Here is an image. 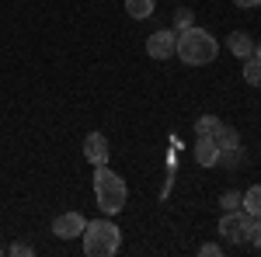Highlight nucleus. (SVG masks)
Segmentation results:
<instances>
[{
  "label": "nucleus",
  "mask_w": 261,
  "mask_h": 257,
  "mask_svg": "<svg viewBox=\"0 0 261 257\" xmlns=\"http://www.w3.org/2000/svg\"><path fill=\"white\" fill-rule=\"evenodd\" d=\"M195 163H199V167H216V163H220V146H216L213 136L195 139Z\"/></svg>",
  "instance_id": "obj_9"
},
{
  "label": "nucleus",
  "mask_w": 261,
  "mask_h": 257,
  "mask_svg": "<svg viewBox=\"0 0 261 257\" xmlns=\"http://www.w3.org/2000/svg\"><path fill=\"white\" fill-rule=\"evenodd\" d=\"M213 139H216V146H220V160L223 163H237V160H241V136H237L233 125L220 122V129L213 132Z\"/></svg>",
  "instance_id": "obj_5"
},
{
  "label": "nucleus",
  "mask_w": 261,
  "mask_h": 257,
  "mask_svg": "<svg viewBox=\"0 0 261 257\" xmlns=\"http://www.w3.org/2000/svg\"><path fill=\"white\" fill-rule=\"evenodd\" d=\"M233 4H237V7H244V11H251V7H258L261 0H233Z\"/></svg>",
  "instance_id": "obj_20"
},
{
  "label": "nucleus",
  "mask_w": 261,
  "mask_h": 257,
  "mask_svg": "<svg viewBox=\"0 0 261 257\" xmlns=\"http://www.w3.org/2000/svg\"><path fill=\"white\" fill-rule=\"evenodd\" d=\"M244 83H251V87H261V60L258 56H247L244 60Z\"/></svg>",
  "instance_id": "obj_13"
},
{
  "label": "nucleus",
  "mask_w": 261,
  "mask_h": 257,
  "mask_svg": "<svg viewBox=\"0 0 261 257\" xmlns=\"http://www.w3.org/2000/svg\"><path fill=\"white\" fill-rule=\"evenodd\" d=\"M199 254H202V257H220V254H223V247H220V243H202Z\"/></svg>",
  "instance_id": "obj_19"
},
{
  "label": "nucleus",
  "mask_w": 261,
  "mask_h": 257,
  "mask_svg": "<svg viewBox=\"0 0 261 257\" xmlns=\"http://www.w3.org/2000/svg\"><path fill=\"white\" fill-rule=\"evenodd\" d=\"M226 49H230L237 60H247V56H254V39H251L247 32H233V35L226 39Z\"/></svg>",
  "instance_id": "obj_10"
},
{
  "label": "nucleus",
  "mask_w": 261,
  "mask_h": 257,
  "mask_svg": "<svg viewBox=\"0 0 261 257\" xmlns=\"http://www.w3.org/2000/svg\"><path fill=\"white\" fill-rule=\"evenodd\" d=\"M84 157L91 160L94 167H101V163H108V157H112V146H108V136H105V132H91V136L84 139Z\"/></svg>",
  "instance_id": "obj_8"
},
{
  "label": "nucleus",
  "mask_w": 261,
  "mask_h": 257,
  "mask_svg": "<svg viewBox=\"0 0 261 257\" xmlns=\"http://www.w3.org/2000/svg\"><path fill=\"white\" fill-rule=\"evenodd\" d=\"M125 198H129L125 181L108 163H101L98 170H94V202H98V209L105 216H119L122 209H125Z\"/></svg>",
  "instance_id": "obj_2"
},
{
  "label": "nucleus",
  "mask_w": 261,
  "mask_h": 257,
  "mask_svg": "<svg viewBox=\"0 0 261 257\" xmlns=\"http://www.w3.org/2000/svg\"><path fill=\"white\" fill-rule=\"evenodd\" d=\"M220 129V119L216 115H202L199 122H195V136H213Z\"/></svg>",
  "instance_id": "obj_14"
},
{
  "label": "nucleus",
  "mask_w": 261,
  "mask_h": 257,
  "mask_svg": "<svg viewBox=\"0 0 261 257\" xmlns=\"http://www.w3.org/2000/svg\"><path fill=\"white\" fill-rule=\"evenodd\" d=\"M174 56H178L185 66H209V63L220 56V42L213 39L205 28L192 24V28L178 32V49H174Z\"/></svg>",
  "instance_id": "obj_1"
},
{
  "label": "nucleus",
  "mask_w": 261,
  "mask_h": 257,
  "mask_svg": "<svg viewBox=\"0 0 261 257\" xmlns=\"http://www.w3.org/2000/svg\"><path fill=\"white\" fill-rule=\"evenodd\" d=\"M122 247V230L112 219H94L84 226V254L87 257H112Z\"/></svg>",
  "instance_id": "obj_3"
},
{
  "label": "nucleus",
  "mask_w": 261,
  "mask_h": 257,
  "mask_svg": "<svg viewBox=\"0 0 261 257\" xmlns=\"http://www.w3.org/2000/svg\"><path fill=\"white\" fill-rule=\"evenodd\" d=\"M153 7H157V0H125V14L136 21H146L153 14Z\"/></svg>",
  "instance_id": "obj_12"
},
{
  "label": "nucleus",
  "mask_w": 261,
  "mask_h": 257,
  "mask_svg": "<svg viewBox=\"0 0 261 257\" xmlns=\"http://www.w3.org/2000/svg\"><path fill=\"white\" fill-rule=\"evenodd\" d=\"M220 233H223L226 243H244L247 233H251V216H247L244 209H230V212H223Z\"/></svg>",
  "instance_id": "obj_4"
},
{
  "label": "nucleus",
  "mask_w": 261,
  "mask_h": 257,
  "mask_svg": "<svg viewBox=\"0 0 261 257\" xmlns=\"http://www.w3.org/2000/svg\"><path fill=\"white\" fill-rule=\"evenodd\" d=\"M241 209H244L251 219H261V184L247 188V191L241 195Z\"/></svg>",
  "instance_id": "obj_11"
},
{
  "label": "nucleus",
  "mask_w": 261,
  "mask_h": 257,
  "mask_svg": "<svg viewBox=\"0 0 261 257\" xmlns=\"http://www.w3.org/2000/svg\"><path fill=\"white\" fill-rule=\"evenodd\" d=\"M84 226H87V219L81 212H60V216L53 219V233L60 240H77L84 237Z\"/></svg>",
  "instance_id": "obj_7"
},
{
  "label": "nucleus",
  "mask_w": 261,
  "mask_h": 257,
  "mask_svg": "<svg viewBox=\"0 0 261 257\" xmlns=\"http://www.w3.org/2000/svg\"><path fill=\"white\" fill-rule=\"evenodd\" d=\"M254 56H258V60H261V42H254Z\"/></svg>",
  "instance_id": "obj_21"
},
{
  "label": "nucleus",
  "mask_w": 261,
  "mask_h": 257,
  "mask_svg": "<svg viewBox=\"0 0 261 257\" xmlns=\"http://www.w3.org/2000/svg\"><path fill=\"white\" fill-rule=\"evenodd\" d=\"M11 254H14V257H32V254H35V247L24 243V240H18V243H11Z\"/></svg>",
  "instance_id": "obj_16"
},
{
  "label": "nucleus",
  "mask_w": 261,
  "mask_h": 257,
  "mask_svg": "<svg viewBox=\"0 0 261 257\" xmlns=\"http://www.w3.org/2000/svg\"><path fill=\"white\" fill-rule=\"evenodd\" d=\"M174 49H178V32H171V28H161L146 39V56L150 60H171Z\"/></svg>",
  "instance_id": "obj_6"
},
{
  "label": "nucleus",
  "mask_w": 261,
  "mask_h": 257,
  "mask_svg": "<svg viewBox=\"0 0 261 257\" xmlns=\"http://www.w3.org/2000/svg\"><path fill=\"white\" fill-rule=\"evenodd\" d=\"M230 209H241V191H226L223 195V212H230Z\"/></svg>",
  "instance_id": "obj_17"
},
{
  "label": "nucleus",
  "mask_w": 261,
  "mask_h": 257,
  "mask_svg": "<svg viewBox=\"0 0 261 257\" xmlns=\"http://www.w3.org/2000/svg\"><path fill=\"white\" fill-rule=\"evenodd\" d=\"M192 24H195V11L178 7V11H174V32H185V28H192Z\"/></svg>",
  "instance_id": "obj_15"
},
{
  "label": "nucleus",
  "mask_w": 261,
  "mask_h": 257,
  "mask_svg": "<svg viewBox=\"0 0 261 257\" xmlns=\"http://www.w3.org/2000/svg\"><path fill=\"white\" fill-rule=\"evenodd\" d=\"M247 240H251V247L261 250V219H251V233H247Z\"/></svg>",
  "instance_id": "obj_18"
}]
</instances>
